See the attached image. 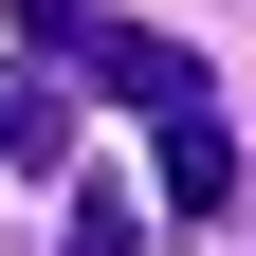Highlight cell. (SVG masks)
I'll return each mask as SVG.
<instances>
[{"label": "cell", "instance_id": "7a4b0ae2", "mask_svg": "<svg viewBox=\"0 0 256 256\" xmlns=\"http://www.w3.org/2000/svg\"><path fill=\"white\" fill-rule=\"evenodd\" d=\"M0 146H18V165H74V92L55 74H0Z\"/></svg>", "mask_w": 256, "mask_h": 256}, {"label": "cell", "instance_id": "3957f363", "mask_svg": "<svg viewBox=\"0 0 256 256\" xmlns=\"http://www.w3.org/2000/svg\"><path fill=\"white\" fill-rule=\"evenodd\" d=\"M55 256H146V220H128L110 183H74V220H55Z\"/></svg>", "mask_w": 256, "mask_h": 256}, {"label": "cell", "instance_id": "6da1fadb", "mask_svg": "<svg viewBox=\"0 0 256 256\" xmlns=\"http://www.w3.org/2000/svg\"><path fill=\"white\" fill-rule=\"evenodd\" d=\"M146 165H165V220H238V202H256V165L220 146V110H183L165 146H146Z\"/></svg>", "mask_w": 256, "mask_h": 256}]
</instances>
